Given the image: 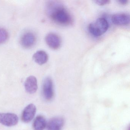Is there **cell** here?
Listing matches in <instances>:
<instances>
[{
    "instance_id": "6da1fadb",
    "label": "cell",
    "mask_w": 130,
    "mask_h": 130,
    "mask_svg": "<svg viewBox=\"0 0 130 130\" xmlns=\"http://www.w3.org/2000/svg\"><path fill=\"white\" fill-rule=\"evenodd\" d=\"M47 13L51 19L57 24L62 26L72 23V19L68 11L61 4L50 2L47 6Z\"/></svg>"
},
{
    "instance_id": "7a4b0ae2",
    "label": "cell",
    "mask_w": 130,
    "mask_h": 130,
    "mask_svg": "<svg viewBox=\"0 0 130 130\" xmlns=\"http://www.w3.org/2000/svg\"><path fill=\"white\" fill-rule=\"evenodd\" d=\"M108 21L103 18H99L95 22L90 23L88 27L89 31L92 35L99 37L105 33L108 29Z\"/></svg>"
},
{
    "instance_id": "3957f363",
    "label": "cell",
    "mask_w": 130,
    "mask_h": 130,
    "mask_svg": "<svg viewBox=\"0 0 130 130\" xmlns=\"http://www.w3.org/2000/svg\"><path fill=\"white\" fill-rule=\"evenodd\" d=\"M42 94L47 101H51L54 96V84L51 78L47 77L44 79L42 86Z\"/></svg>"
},
{
    "instance_id": "277c9868",
    "label": "cell",
    "mask_w": 130,
    "mask_h": 130,
    "mask_svg": "<svg viewBox=\"0 0 130 130\" xmlns=\"http://www.w3.org/2000/svg\"><path fill=\"white\" fill-rule=\"evenodd\" d=\"M36 38L35 34L32 32L28 31L23 33L20 38V44L25 48L32 47L36 42Z\"/></svg>"
},
{
    "instance_id": "5b68a950",
    "label": "cell",
    "mask_w": 130,
    "mask_h": 130,
    "mask_svg": "<svg viewBox=\"0 0 130 130\" xmlns=\"http://www.w3.org/2000/svg\"><path fill=\"white\" fill-rule=\"evenodd\" d=\"M19 118L16 114L12 113H0V123L5 126L11 127L18 123Z\"/></svg>"
},
{
    "instance_id": "8992f818",
    "label": "cell",
    "mask_w": 130,
    "mask_h": 130,
    "mask_svg": "<svg viewBox=\"0 0 130 130\" xmlns=\"http://www.w3.org/2000/svg\"><path fill=\"white\" fill-rule=\"evenodd\" d=\"M45 41L47 45L53 50L58 49L61 44V40L60 36L52 32L48 33L46 35Z\"/></svg>"
},
{
    "instance_id": "52a82bcc",
    "label": "cell",
    "mask_w": 130,
    "mask_h": 130,
    "mask_svg": "<svg viewBox=\"0 0 130 130\" xmlns=\"http://www.w3.org/2000/svg\"><path fill=\"white\" fill-rule=\"evenodd\" d=\"M111 21L116 25L127 26L130 23V16L127 13H116L112 17Z\"/></svg>"
},
{
    "instance_id": "ba28073f",
    "label": "cell",
    "mask_w": 130,
    "mask_h": 130,
    "mask_svg": "<svg viewBox=\"0 0 130 130\" xmlns=\"http://www.w3.org/2000/svg\"><path fill=\"white\" fill-rule=\"evenodd\" d=\"M36 111V107L34 104L28 105L23 111L21 117L22 121L25 123L31 121L35 117Z\"/></svg>"
},
{
    "instance_id": "9c48e42d",
    "label": "cell",
    "mask_w": 130,
    "mask_h": 130,
    "mask_svg": "<svg viewBox=\"0 0 130 130\" xmlns=\"http://www.w3.org/2000/svg\"><path fill=\"white\" fill-rule=\"evenodd\" d=\"M25 87L26 90L29 94L35 93L38 89V82L35 77L30 76L26 79L25 83Z\"/></svg>"
},
{
    "instance_id": "30bf717a",
    "label": "cell",
    "mask_w": 130,
    "mask_h": 130,
    "mask_svg": "<svg viewBox=\"0 0 130 130\" xmlns=\"http://www.w3.org/2000/svg\"><path fill=\"white\" fill-rule=\"evenodd\" d=\"M64 124L63 118L56 117L52 118L47 124V130H61Z\"/></svg>"
},
{
    "instance_id": "8fae6325",
    "label": "cell",
    "mask_w": 130,
    "mask_h": 130,
    "mask_svg": "<svg viewBox=\"0 0 130 130\" xmlns=\"http://www.w3.org/2000/svg\"><path fill=\"white\" fill-rule=\"evenodd\" d=\"M32 58L36 63L42 65L47 63L48 60V56L45 51L41 50L36 52L33 55Z\"/></svg>"
},
{
    "instance_id": "7c38bea8",
    "label": "cell",
    "mask_w": 130,
    "mask_h": 130,
    "mask_svg": "<svg viewBox=\"0 0 130 130\" xmlns=\"http://www.w3.org/2000/svg\"><path fill=\"white\" fill-rule=\"evenodd\" d=\"M45 118L42 115H38L35 119L33 124L34 130H44L47 126Z\"/></svg>"
},
{
    "instance_id": "4fadbf2b",
    "label": "cell",
    "mask_w": 130,
    "mask_h": 130,
    "mask_svg": "<svg viewBox=\"0 0 130 130\" xmlns=\"http://www.w3.org/2000/svg\"><path fill=\"white\" fill-rule=\"evenodd\" d=\"M9 35L5 29L0 27V44L5 43L9 38Z\"/></svg>"
},
{
    "instance_id": "5bb4252c",
    "label": "cell",
    "mask_w": 130,
    "mask_h": 130,
    "mask_svg": "<svg viewBox=\"0 0 130 130\" xmlns=\"http://www.w3.org/2000/svg\"><path fill=\"white\" fill-rule=\"evenodd\" d=\"M96 4L99 6H103L109 4L110 3V1L108 0H98L93 1Z\"/></svg>"
},
{
    "instance_id": "9a60e30c",
    "label": "cell",
    "mask_w": 130,
    "mask_h": 130,
    "mask_svg": "<svg viewBox=\"0 0 130 130\" xmlns=\"http://www.w3.org/2000/svg\"><path fill=\"white\" fill-rule=\"evenodd\" d=\"M118 2L120 4L122 5H127L128 3V0H118Z\"/></svg>"
}]
</instances>
